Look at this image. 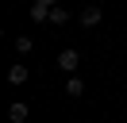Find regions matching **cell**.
Masks as SVG:
<instances>
[{
    "label": "cell",
    "instance_id": "cell-9",
    "mask_svg": "<svg viewBox=\"0 0 127 123\" xmlns=\"http://www.w3.org/2000/svg\"><path fill=\"white\" fill-rule=\"evenodd\" d=\"M39 4H50V8H54V4H58V0H39Z\"/></svg>",
    "mask_w": 127,
    "mask_h": 123
},
{
    "label": "cell",
    "instance_id": "cell-4",
    "mask_svg": "<svg viewBox=\"0 0 127 123\" xmlns=\"http://www.w3.org/2000/svg\"><path fill=\"white\" fill-rule=\"evenodd\" d=\"M50 23H54V27H62V23H69V8L54 4V8H50Z\"/></svg>",
    "mask_w": 127,
    "mask_h": 123
},
{
    "label": "cell",
    "instance_id": "cell-2",
    "mask_svg": "<svg viewBox=\"0 0 127 123\" xmlns=\"http://www.w3.org/2000/svg\"><path fill=\"white\" fill-rule=\"evenodd\" d=\"M104 19V12L96 4H89V8H81V27H96V23Z\"/></svg>",
    "mask_w": 127,
    "mask_h": 123
},
{
    "label": "cell",
    "instance_id": "cell-7",
    "mask_svg": "<svg viewBox=\"0 0 127 123\" xmlns=\"http://www.w3.org/2000/svg\"><path fill=\"white\" fill-rule=\"evenodd\" d=\"M65 92H69V96H81V92H85V81H81V77H69V81H65Z\"/></svg>",
    "mask_w": 127,
    "mask_h": 123
},
{
    "label": "cell",
    "instance_id": "cell-3",
    "mask_svg": "<svg viewBox=\"0 0 127 123\" xmlns=\"http://www.w3.org/2000/svg\"><path fill=\"white\" fill-rule=\"evenodd\" d=\"M31 19L35 23H50V4H39V0H35L31 4Z\"/></svg>",
    "mask_w": 127,
    "mask_h": 123
},
{
    "label": "cell",
    "instance_id": "cell-8",
    "mask_svg": "<svg viewBox=\"0 0 127 123\" xmlns=\"http://www.w3.org/2000/svg\"><path fill=\"white\" fill-rule=\"evenodd\" d=\"M16 50H19V54H31V50H35V42H31L27 35H19V38H16Z\"/></svg>",
    "mask_w": 127,
    "mask_h": 123
},
{
    "label": "cell",
    "instance_id": "cell-1",
    "mask_svg": "<svg viewBox=\"0 0 127 123\" xmlns=\"http://www.w3.org/2000/svg\"><path fill=\"white\" fill-rule=\"evenodd\" d=\"M77 65H81V54L73 50V46H69V50H62V54H58V69H62V73H73Z\"/></svg>",
    "mask_w": 127,
    "mask_h": 123
},
{
    "label": "cell",
    "instance_id": "cell-5",
    "mask_svg": "<svg viewBox=\"0 0 127 123\" xmlns=\"http://www.w3.org/2000/svg\"><path fill=\"white\" fill-rule=\"evenodd\" d=\"M27 77H31V69H27V65H12V69H8V81H12V85H23Z\"/></svg>",
    "mask_w": 127,
    "mask_h": 123
},
{
    "label": "cell",
    "instance_id": "cell-6",
    "mask_svg": "<svg viewBox=\"0 0 127 123\" xmlns=\"http://www.w3.org/2000/svg\"><path fill=\"white\" fill-rule=\"evenodd\" d=\"M27 115H31V108H27V104H12V108H8V119H12V123H23Z\"/></svg>",
    "mask_w": 127,
    "mask_h": 123
}]
</instances>
